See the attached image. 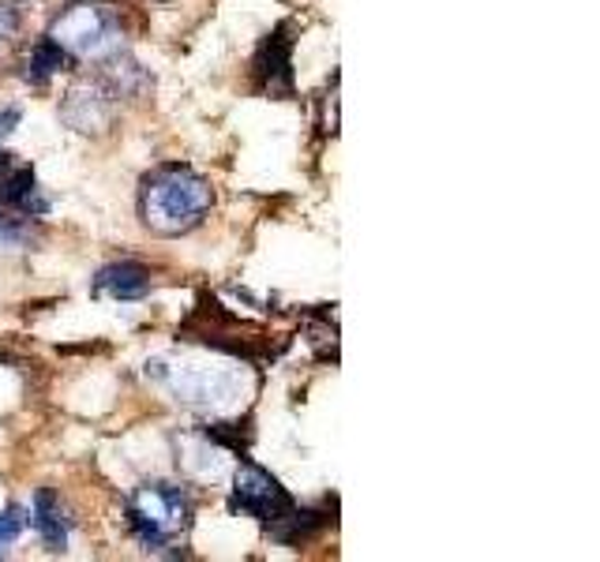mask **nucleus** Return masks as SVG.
I'll use <instances>...</instances> for the list:
<instances>
[{
    "instance_id": "1",
    "label": "nucleus",
    "mask_w": 600,
    "mask_h": 562,
    "mask_svg": "<svg viewBox=\"0 0 600 562\" xmlns=\"http://www.w3.org/2000/svg\"><path fill=\"white\" fill-rule=\"evenodd\" d=\"M211 211V184L184 165L154 173L143 187V222L159 236L192 233Z\"/></svg>"
},
{
    "instance_id": "2",
    "label": "nucleus",
    "mask_w": 600,
    "mask_h": 562,
    "mask_svg": "<svg viewBox=\"0 0 600 562\" xmlns=\"http://www.w3.org/2000/svg\"><path fill=\"white\" fill-rule=\"evenodd\" d=\"M128 525L146 548H165L170 540L189 525V499L181 488L170 484H146L128 502Z\"/></svg>"
},
{
    "instance_id": "3",
    "label": "nucleus",
    "mask_w": 600,
    "mask_h": 562,
    "mask_svg": "<svg viewBox=\"0 0 600 562\" xmlns=\"http://www.w3.org/2000/svg\"><path fill=\"white\" fill-rule=\"evenodd\" d=\"M116 34V16L110 8H98V4H72L64 16H57L53 38L57 45L68 49V53H102L105 45L113 42Z\"/></svg>"
},
{
    "instance_id": "4",
    "label": "nucleus",
    "mask_w": 600,
    "mask_h": 562,
    "mask_svg": "<svg viewBox=\"0 0 600 562\" xmlns=\"http://www.w3.org/2000/svg\"><path fill=\"white\" fill-rule=\"evenodd\" d=\"M233 507L274 525V521H282L293 507H297V502H293L289 491H285L267 469L244 461V466L237 469V480H233Z\"/></svg>"
},
{
    "instance_id": "5",
    "label": "nucleus",
    "mask_w": 600,
    "mask_h": 562,
    "mask_svg": "<svg viewBox=\"0 0 600 562\" xmlns=\"http://www.w3.org/2000/svg\"><path fill=\"white\" fill-rule=\"evenodd\" d=\"M252 72L260 79V91L267 94H293V38L289 27H278L267 42L260 45L252 61Z\"/></svg>"
},
{
    "instance_id": "6",
    "label": "nucleus",
    "mask_w": 600,
    "mask_h": 562,
    "mask_svg": "<svg viewBox=\"0 0 600 562\" xmlns=\"http://www.w3.org/2000/svg\"><path fill=\"white\" fill-rule=\"evenodd\" d=\"M61 116L75 127V132H102L113 116L110 94H105L102 86H91V83L72 86L64 98V105H61Z\"/></svg>"
},
{
    "instance_id": "7",
    "label": "nucleus",
    "mask_w": 600,
    "mask_h": 562,
    "mask_svg": "<svg viewBox=\"0 0 600 562\" xmlns=\"http://www.w3.org/2000/svg\"><path fill=\"white\" fill-rule=\"evenodd\" d=\"M98 297H113V300H143L151 293V270L143 263H113L105 270H98L94 278Z\"/></svg>"
},
{
    "instance_id": "8",
    "label": "nucleus",
    "mask_w": 600,
    "mask_h": 562,
    "mask_svg": "<svg viewBox=\"0 0 600 562\" xmlns=\"http://www.w3.org/2000/svg\"><path fill=\"white\" fill-rule=\"evenodd\" d=\"M31 525L38 529V537H42L49 548L64 551V544H68V521H64V510H61V502H57L53 491H38V495H34Z\"/></svg>"
},
{
    "instance_id": "9",
    "label": "nucleus",
    "mask_w": 600,
    "mask_h": 562,
    "mask_svg": "<svg viewBox=\"0 0 600 562\" xmlns=\"http://www.w3.org/2000/svg\"><path fill=\"white\" fill-rule=\"evenodd\" d=\"M0 203L16 206V211L23 214H45V200H38L31 165H16L12 173L0 176Z\"/></svg>"
},
{
    "instance_id": "10",
    "label": "nucleus",
    "mask_w": 600,
    "mask_h": 562,
    "mask_svg": "<svg viewBox=\"0 0 600 562\" xmlns=\"http://www.w3.org/2000/svg\"><path fill=\"white\" fill-rule=\"evenodd\" d=\"M61 68H68V49H61L53 42V38H42V42L34 45L31 61H27V79H31L34 86L49 83Z\"/></svg>"
},
{
    "instance_id": "11",
    "label": "nucleus",
    "mask_w": 600,
    "mask_h": 562,
    "mask_svg": "<svg viewBox=\"0 0 600 562\" xmlns=\"http://www.w3.org/2000/svg\"><path fill=\"white\" fill-rule=\"evenodd\" d=\"M27 241H31V225L0 214V244H27Z\"/></svg>"
},
{
    "instance_id": "12",
    "label": "nucleus",
    "mask_w": 600,
    "mask_h": 562,
    "mask_svg": "<svg viewBox=\"0 0 600 562\" xmlns=\"http://www.w3.org/2000/svg\"><path fill=\"white\" fill-rule=\"evenodd\" d=\"M19 532H23V521H19L16 510H4V514H0V551L12 544Z\"/></svg>"
},
{
    "instance_id": "13",
    "label": "nucleus",
    "mask_w": 600,
    "mask_h": 562,
    "mask_svg": "<svg viewBox=\"0 0 600 562\" xmlns=\"http://www.w3.org/2000/svg\"><path fill=\"white\" fill-rule=\"evenodd\" d=\"M19 31V16L12 4H0V38H12Z\"/></svg>"
},
{
    "instance_id": "14",
    "label": "nucleus",
    "mask_w": 600,
    "mask_h": 562,
    "mask_svg": "<svg viewBox=\"0 0 600 562\" xmlns=\"http://www.w3.org/2000/svg\"><path fill=\"white\" fill-rule=\"evenodd\" d=\"M19 116H23V110H19V105H0V135L12 132V127L19 124Z\"/></svg>"
},
{
    "instance_id": "15",
    "label": "nucleus",
    "mask_w": 600,
    "mask_h": 562,
    "mask_svg": "<svg viewBox=\"0 0 600 562\" xmlns=\"http://www.w3.org/2000/svg\"><path fill=\"white\" fill-rule=\"evenodd\" d=\"M12 170H16L12 154H8V151H0V176H4V173H12Z\"/></svg>"
}]
</instances>
